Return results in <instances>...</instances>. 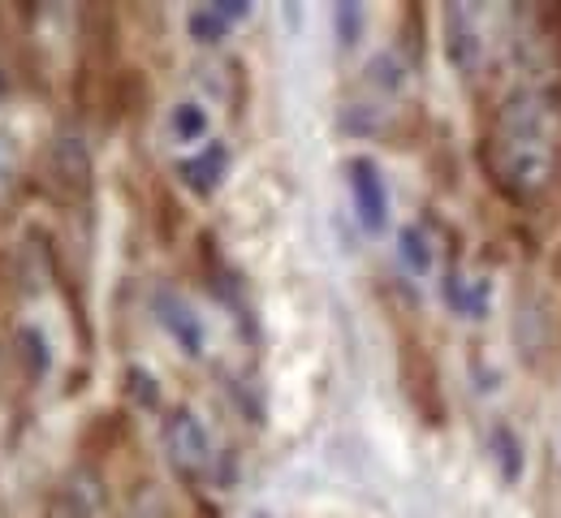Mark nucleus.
<instances>
[{
	"mask_svg": "<svg viewBox=\"0 0 561 518\" xmlns=\"http://www.w3.org/2000/svg\"><path fill=\"white\" fill-rule=\"evenodd\" d=\"M164 130H169V139L178 143V148H204L211 139V113L204 100H178L173 108H169V117H164Z\"/></svg>",
	"mask_w": 561,
	"mask_h": 518,
	"instance_id": "nucleus-11",
	"label": "nucleus"
},
{
	"mask_svg": "<svg viewBox=\"0 0 561 518\" xmlns=\"http://www.w3.org/2000/svg\"><path fill=\"white\" fill-rule=\"evenodd\" d=\"M398 380H402V398L411 402V411L420 415L427 428H445V389H440V368L432 359V350L423 346L415 333L398 337Z\"/></svg>",
	"mask_w": 561,
	"mask_h": 518,
	"instance_id": "nucleus-3",
	"label": "nucleus"
},
{
	"mask_svg": "<svg viewBox=\"0 0 561 518\" xmlns=\"http://www.w3.org/2000/svg\"><path fill=\"white\" fill-rule=\"evenodd\" d=\"M251 518H273V515H268V510H255V515H251Z\"/></svg>",
	"mask_w": 561,
	"mask_h": 518,
	"instance_id": "nucleus-24",
	"label": "nucleus"
},
{
	"mask_svg": "<svg viewBox=\"0 0 561 518\" xmlns=\"http://www.w3.org/2000/svg\"><path fill=\"white\" fill-rule=\"evenodd\" d=\"M9 346H13V364L22 368V376L31 384L48 380V371H53V346H48V337L35 324H18L13 337H9Z\"/></svg>",
	"mask_w": 561,
	"mask_h": 518,
	"instance_id": "nucleus-12",
	"label": "nucleus"
},
{
	"mask_svg": "<svg viewBox=\"0 0 561 518\" xmlns=\"http://www.w3.org/2000/svg\"><path fill=\"white\" fill-rule=\"evenodd\" d=\"M423 18H427V13H423L420 4H411V9L402 13V22H411V39H407V48H411V61H415V66L423 61Z\"/></svg>",
	"mask_w": 561,
	"mask_h": 518,
	"instance_id": "nucleus-20",
	"label": "nucleus"
},
{
	"mask_svg": "<svg viewBox=\"0 0 561 518\" xmlns=\"http://www.w3.org/2000/svg\"><path fill=\"white\" fill-rule=\"evenodd\" d=\"M229 35H233V26H229L211 4H195V9L186 13V39H191L195 48H220Z\"/></svg>",
	"mask_w": 561,
	"mask_h": 518,
	"instance_id": "nucleus-17",
	"label": "nucleus"
},
{
	"mask_svg": "<svg viewBox=\"0 0 561 518\" xmlns=\"http://www.w3.org/2000/svg\"><path fill=\"white\" fill-rule=\"evenodd\" d=\"M44 518H95V497L82 484H57L44 502Z\"/></svg>",
	"mask_w": 561,
	"mask_h": 518,
	"instance_id": "nucleus-18",
	"label": "nucleus"
},
{
	"mask_svg": "<svg viewBox=\"0 0 561 518\" xmlns=\"http://www.w3.org/2000/svg\"><path fill=\"white\" fill-rule=\"evenodd\" d=\"M337 130L351 139H389L393 122H389V108H380V104H346L337 113Z\"/></svg>",
	"mask_w": 561,
	"mask_h": 518,
	"instance_id": "nucleus-16",
	"label": "nucleus"
},
{
	"mask_svg": "<svg viewBox=\"0 0 561 518\" xmlns=\"http://www.w3.org/2000/svg\"><path fill=\"white\" fill-rule=\"evenodd\" d=\"M398 260H402V268L411 273V277H432L436 273V242H432V233L423 229L420 221H407L398 225Z\"/></svg>",
	"mask_w": 561,
	"mask_h": 518,
	"instance_id": "nucleus-13",
	"label": "nucleus"
},
{
	"mask_svg": "<svg viewBox=\"0 0 561 518\" xmlns=\"http://www.w3.org/2000/svg\"><path fill=\"white\" fill-rule=\"evenodd\" d=\"M160 441H164V458L173 467L178 480L199 484L208 480L216 467V445H211L208 424L191 411V406H169L160 415Z\"/></svg>",
	"mask_w": 561,
	"mask_h": 518,
	"instance_id": "nucleus-2",
	"label": "nucleus"
},
{
	"mask_svg": "<svg viewBox=\"0 0 561 518\" xmlns=\"http://www.w3.org/2000/svg\"><path fill=\"white\" fill-rule=\"evenodd\" d=\"M342 173H346V186H351L354 221L363 225V233L380 238V233L389 229V221H393V195H389L385 169H380L371 156L354 151V156H346Z\"/></svg>",
	"mask_w": 561,
	"mask_h": 518,
	"instance_id": "nucleus-5",
	"label": "nucleus"
},
{
	"mask_svg": "<svg viewBox=\"0 0 561 518\" xmlns=\"http://www.w3.org/2000/svg\"><path fill=\"white\" fill-rule=\"evenodd\" d=\"M363 82H367L371 91H380V95H402L407 82H411V61H407L402 53H393V48H380V53L367 57Z\"/></svg>",
	"mask_w": 561,
	"mask_h": 518,
	"instance_id": "nucleus-14",
	"label": "nucleus"
},
{
	"mask_svg": "<svg viewBox=\"0 0 561 518\" xmlns=\"http://www.w3.org/2000/svg\"><path fill=\"white\" fill-rule=\"evenodd\" d=\"M195 518H225V515H220V506H211L208 497H199L195 502Z\"/></svg>",
	"mask_w": 561,
	"mask_h": 518,
	"instance_id": "nucleus-22",
	"label": "nucleus"
},
{
	"mask_svg": "<svg viewBox=\"0 0 561 518\" xmlns=\"http://www.w3.org/2000/svg\"><path fill=\"white\" fill-rule=\"evenodd\" d=\"M480 164L489 182L510 204H531L553 182V139H549V108L545 95L514 87L480 143Z\"/></svg>",
	"mask_w": 561,
	"mask_h": 518,
	"instance_id": "nucleus-1",
	"label": "nucleus"
},
{
	"mask_svg": "<svg viewBox=\"0 0 561 518\" xmlns=\"http://www.w3.org/2000/svg\"><path fill=\"white\" fill-rule=\"evenodd\" d=\"M440 298L458 320H489L492 315V281L489 277H462L458 268L440 273Z\"/></svg>",
	"mask_w": 561,
	"mask_h": 518,
	"instance_id": "nucleus-9",
	"label": "nucleus"
},
{
	"mask_svg": "<svg viewBox=\"0 0 561 518\" xmlns=\"http://www.w3.org/2000/svg\"><path fill=\"white\" fill-rule=\"evenodd\" d=\"M229 164H233L229 143H225V139H208L199 151H191V156H182V160L173 164V177H178L195 199H211V195L225 186Z\"/></svg>",
	"mask_w": 561,
	"mask_h": 518,
	"instance_id": "nucleus-8",
	"label": "nucleus"
},
{
	"mask_svg": "<svg viewBox=\"0 0 561 518\" xmlns=\"http://www.w3.org/2000/svg\"><path fill=\"white\" fill-rule=\"evenodd\" d=\"M48 182H53V195L61 204H82L91 199V186H95V160L82 135L61 130L53 143H48Z\"/></svg>",
	"mask_w": 561,
	"mask_h": 518,
	"instance_id": "nucleus-7",
	"label": "nucleus"
},
{
	"mask_svg": "<svg viewBox=\"0 0 561 518\" xmlns=\"http://www.w3.org/2000/svg\"><path fill=\"white\" fill-rule=\"evenodd\" d=\"M549 22H553V26L561 31V9H553V13H549Z\"/></svg>",
	"mask_w": 561,
	"mask_h": 518,
	"instance_id": "nucleus-23",
	"label": "nucleus"
},
{
	"mask_svg": "<svg viewBox=\"0 0 561 518\" xmlns=\"http://www.w3.org/2000/svg\"><path fill=\"white\" fill-rule=\"evenodd\" d=\"M147 307L156 315V324L164 329V337L186 355V359H204L208 355V324L204 315L191 307V298L173 286H151Z\"/></svg>",
	"mask_w": 561,
	"mask_h": 518,
	"instance_id": "nucleus-6",
	"label": "nucleus"
},
{
	"mask_svg": "<svg viewBox=\"0 0 561 518\" xmlns=\"http://www.w3.org/2000/svg\"><path fill=\"white\" fill-rule=\"evenodd\" d=\"M122 398L142 411V415H164V389L156 380V371H147L142 364H126L122 371Z\"/></svg>",
	"mask_w": 561,
	"mask_h": 518,
	"instance_id": "nucleus-15",
	"label": "nucleus"
},
{
	"mask_svg": "<svg viewBox=\"0 0 561 518\" xmlns=\"http://www.w3.org/2000/svg\"><path fill=\"white\" fill-rule=\"evenodd\" d=\"M363 26H367V13H363V4H354V0H342V4L333 9V35H337V48H346V53H351L354 44L363 39Z\"/></svg>",
	"mask_w": 561,
	"mask_h": 518,
	"instance_id": "nucleus-19",
	"label": "nucleus"
},
{
	"mask_svg": "<svg viewBox=\"0 0 561 518\" xmlns=\"http://www.w3.org/2000/svg\"><path fill=\"white\" fill-rule=\"evenodd\" d=\"M211 9H216L229 26H242V22L255 13V4H251V0H211Z\"/></svg>",
	"mask_w": 561,
	"mask_h": 518,
	"instance_id": "nucleus-21",
	"label": "nucleus"
},
{
	"mask_svg": "<svg viewBox=\"0 0 561 518\" xmlns=\"http://www.w3.org/2000/svg\"><path fill=\"white\" fill-rule=\"evenodd\" d=\"M489 458L492 467H496V480L505 488L523 484V475H527V445H523L518 428L510 419H496L489 428Z\"/></svg>",
	"mask_w": 561,
	"mask_h": 518,
	"instance_id": "nucleus-10",
	"label": "nucleus"
},
{
	"mask_svg": "<svg viewBox=\"0 0 561 518\" xmlns=\"http://www.w3.org/2000/svg\"><path fill=\"white\" fill-rule=\"evenodd\" d=\"M440 53L449 70L462 82H476L489 66V39L480 26V13L471 4H445L440 9Z\"/></svg>",
	"mask_w": 561,
	"mask_h": 518,
	"instance_id": "nucleus-4",
	"label": "nucleus"
}]
</instances>
